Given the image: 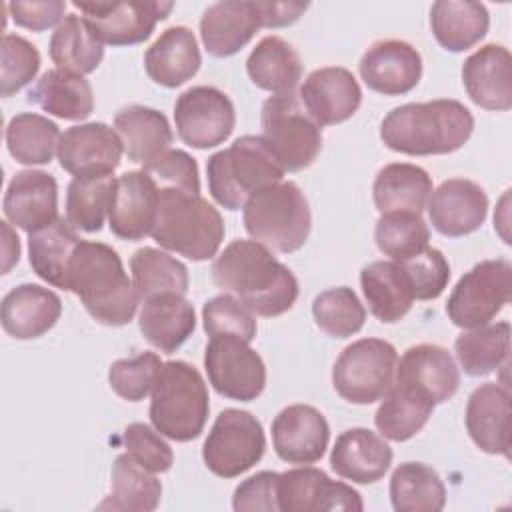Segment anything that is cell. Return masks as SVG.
Returning a JSON list of instances; mask_svg holds the SVG:
<instances>
[{
    "instance_id": "obj_1",
    "label": "cell",
    "mask_w": 512,
    "mask_h": 512,
    "mask_svg": "<svg viewBox=\"0 0 512 512\" xmlns=\"http://www.w3.org/2000/svg\"><path fill=\"white\" fill-rule=\"evenodd\" d=\"M212 280L252 314L274 318L298 298V280L268 246L256 240H232L212 262Z\"/></svg>"
},
{
    "instance_id": "obj_5",
    "label": "cell",
    "mask_w": 512,
    "mask_h": 512,
    "mask_svg": "<svg viewBox=\"0 0 512 512\" xmlns=\"http://www.w3.org/2000/svg\"><path fill=\"white\" fill-rule=\"evenodd\" d=\"M208 388L192 364L164 362L152 388L150 422L166 438L190 442L204 430L210 402Z\"/></svg>"
},
{
    "instance_id": "obj_20",
    "label": "cell",
    "mask_w": 512,
    "mask_h": 512,
    "mask_svg": "<svg viewBox=\"0 0 512 512\" xmlns=\"http://www.w3.org/2000/svg\"><path fill=\"white\" fill-rule=\"evenodd\" d=\"M428 218L436 232L460 238L476 232L488 214L484 188L468 178L444 180L428 200Z\"/></svg>"
},
{
    "instance_id": "obj_26",
    "label": "cell",
    "mask_w": 512,
    "mask_h": 512,
    "mask_svg": "<svg viewBox=\"0 0 512 512\" xmlns=\"http://www.w3.org/2000/svg\"><path fill=\"white\" fill-rule=\"evenodd\" d=\"M392 464V448L388 442L368 428L344 430L330 452V468L356 484H372L380 480Z\"/></svg>"
},
{
    "instance_id": "obj_16",
    "label": "cell",
    "mask_w": 512,
    "mask_h": 512,
    "mask_svg": "<svg viewBox=\"0 0 512 512\" xmlns=\"http://www.w3.org/2000/svg\"><path fill=\"white\" fill-rule=\"evenodd\" d=\"M58 162L74 176H104L120 166L122 140L104 122H88L64 130L58 142Z\"/></svg>"
},
{
    "instance_id": "obj_25",
    "label": "cell",
    "mask_w": 512,
    "mask_h": 512,
    "mask_svg": "<svg viewBox=\"0 0 512 512\" xmlns=\"http://www.w3.org/2000/svg\"><path fill=\"white\" fill-rule=\"evenodd\" d=\"M262 28L256 2H216L200 18V36L208 54L226 58L240 52Z\"/></svg>"
},
{
    "instance_id": "obj_33",
    "label": "cell",
    "mask_w": 512,
    "mask_h": 512,
    "mask_svg": "<svg viewBox=\"0 0 512 512\" xmlns=\"http://www.w3.org/2000/svg\"><path fill=\"white\" fill-rule=\"evenodd\" d=\"M434 406L436 404L422 390L394 378L374 414V424L384 438L404 442L426 426Z\"/></svg>"
},
{
    "instance_id": "obj_56",
    "label": "cell",
    "mask_w": 512,
    "mask_h": 512,
    "mask_svg": "<svg viewBox=\"0 0 512 512\" xmlns=\"http://www.w3.org/2000/svg\"><path fill=\"white\" fill-rule=\"evenodd\" d=\"M260 24L264 28H280L294 24L308 8L306 2H256Z\"/></svg>"
},
{
    "instance_id": "obj_2",
    "label": "cell",
    "mask_w": 512,
    "mask_h": 512,
    "mask_svg": "<svg viewBox=\"0 0 512 512\" xmlns=\"http://www.w3.org/2000/svg\"><path fill=\"white\" fill-rule=\"evenodd\" d=\"M474 116L458 100L408 102L390 110L380 124L382 142L400 154L434 156L460 150L472 136Z\"/></svg>"
},
{
    "instance_id": "obj_28",
    "label": "cell",
    "mask_w": 512,
    "mask_h": 512,
    "mask_svg": "<svg viewBox=\"0 0 512 512\" xmlns=\"http://www.w3.org/2000/svg\"><path fill=\"white\" fill-rule=\"evenodd\" d=\"M394 378L416 386L434 404L450 400L460 386V372L454 358L438 344L410 346L398 360Z\"/></svg>"
},
{
    "instance_id": "obj_47",
    "label": "cell",
    "mask_w": 512,
    "mask_h": 512,
    "mask_svg": "<svg viewBox=\"0 0 512 512\" xmlns=\"http://www.w3.org/2000/svg\"><path fill=\"white\" fill-rule=\"evenodd\" d=\"M374 240L384 256L404 260L428 248L430 230L416 212H388L378 218Z\"/></svg>"
},
{
    "instance_id": "obj_35",
    "label": "cell",
    "mask_w": 512,
    "mask_h": 512,
    "mask_svg": "<svg viewBox=\"0 0 512 512\" xmlns=\"http://www.w3.org/2000/svg\"><path fill=\"white\" fill-rule=\"evenodd\" d=\"M490 26L484 4L472 0H438L430 8V28L448 52H464L478 44Z\"/></svg>"
},
{
    "instance_id": "obj_48",
    "label": "cell",
    "mask_w": 512,
    "mask_h": 512,
    "mask_svg": "<svg viewBox=\"0 0 512 512\" xmlns=\"http://www.w3.org/2000/svg\"><path fill=\"white\" fill-rule=\"evenodd\" d=\"M162 360L156 352H140L132 358H120L112 362L108 370L110 388L128 402L144 400L158 378Z\"/></svg>"
},
{
    "instance_id": "obj_37",
    "label": "cell",
    "mask_w": 512,
    "mask_h": 512,
    "mask_svg": "<svg viewBox=\"0 0 512 512\" xmlns=\"http://www.w3.org/2000/svg\"><path fill=\"white\" fill-rule=\"evenodd\" d=\"M78 242L76 228L64 218H56L52 224L28 234V260L36 276L66 290L68 264Z\"/></svg>"
},
{
    "instance_id": "obj_52",
    "label": "cell",
    "mask_w": 512,
    "mask_h": 512,
    "mask_svg": "<svg viewBox=\"0 0 512 512\" xmlns=\"http://www.w3.org/2000/svg\"><path fill=\"white\" fill-rule=\"evenodd\" d=\"M124 448L126 452L146 470L158 474L168 472L174 464V452L170 444L162 438V434L150 428L144 422H132L126 426L124 434Z\"/></svg>"
},
{
    "instance_id": "obj_15",
    "label": "cell",
    "mask_w": 512,
    "mask_h": 512,
    "mask_svg": "<svg viewBox=\"0 0 512 512\" xmlns=\"http://www.w3.org/2000/svg\"><path fill=\"white\" fill-rule=\"evenodd\" d=\"M362 508L364 502L352 486L332 480L320 468L304 464L278 476V510L282 512H360Z\"/></svg>"
},
{
    "instance_id": "obj_23",
    "label": "cell",
    "mask_w": 512,
    "mask_h": 512,
    "mask_svg": "<svg viewBox=\"0 0 512 512\" xmlns=\"http://www.w3.org/2000/svg\"><path fill=\"white\" fill-rule=\"evenodd\" d=\"M510 390L500 382H484L468 396L466 430L486 454L510 458Z\"/></svg>"
},
{
    "instance_id": "obj_46",
    "label": "cell",
    "mask_w": 512,
    "mask_h": 512,
    "mask_svg": "<svg viewBox=\"0 0 512 512\" xmlns=\"http://www.w3.org/2000/svg\"><path fill=\"white\" fill-rule=\"evenodd\" d=\"M316 326L332 338H350L362 330L366 310L356 292L348 286H336L320 292L312 302Z\"/></svg>"
},
{
    "instance_id": "obj_24",
    "label": "cell",
    "mask_w": 512,
    "mask_h": 512,
    "mask_svg": "<svg viewBox=\"0 0 512 512\" xmlns=\"http://www.w3.org/2000/svg\"><path fill=\"white\" fill-rule=\"evenodd\" d=\"M462 84L470 100L486 110L512 108V56L500 44H486L462 64Z\"/></svg>"
},
{
    "instance_id": "obj_36",
    "label": "cell",
    "mask_w": 512,
    "mask_h": 512,
    "mask_svg": "<svg viewBox=\"0 0 512 512\" xmlns=\"http://www.w3.org/2000/svg\"><path fill=\"white\" fill-rule=\"evenodd\" d=\"M28 102L62 120H84L94 110V92L84 76L56 68L36 80Z\"/></svg>"
},
{
    "instance_id": "obj_44",
    "label": "cell",
    "mask_w": 512,
    "mask_h": 512,
    "mask_svg": "<svg viewBox=\"0 0 512 512\" xmlns=\"http://www.w3.org/2000/svg\"><path fill=\"white\" fill-rule=\"evenodd\" d=\"M132 284L138 298L144 302L156 294L188 292V268L158 248H138L130 258Z\"/></svg>"
},
{
    "instance_id": "obj_10",
    "label": "cell",
    "mask_w": 512,
    "mask_h": 512,
    "mask_svg": "<svg viewBox=\"0 0 512 512\" xmlns=\"http://www.w3.org/2000/svg\"><path fill=\"white\" fill-rule=\"evenodd\" d=\"M512 298V264L506 258L482 260L452 288L446 314L454 326L470 330L488 324Z\"/></svg>"
},
{
    "instance_id": "obj_9",
    "label": "cell",
    "mask_w": 512,
    "mask_h": 512,
    "mask_svg": "<svg viewBox=\"0 0 512 512\" xmlns=\"http://www.w3.org/2000/svg\"><path fill=\"white\" fill-rule=\"evenodd\" d=\"M396 348L382 338H360L348 344L334 362V390L350 404L380 400L394 382Z\"/></svg>"
},
{
    "instance_id": "obj_57",
    "label": "cell",
    "mask_w": 512,
    "mask_h": 512,
    "mask_svg": "<svg viewBox=\"0 0 512 512\" xmlns=\"http://www.w3.org/2000/svg\"><path fill=\"white\" fill-rule=\"evenodd\" d=\"M2 232H4V266H2V272H10L12 264L18 262L20 258V240L18 236L10 230L8 222H2Z\"/></svg>"
},
{
    "instance_id": "obj_12",
    "label": "cell",
    "mask_w": 512,
    "mask_h": 512,
    "mask_svg": "<svg viewBox=\"0 0 512 512\" xmlns=\"http://www.w3.org/2000/svg\"><path fill=\"white\" fill-rule=\"evenodd\" d=\"M204 368L212 388L224 398L252 402L264 392V360L240 336H210L204 352Z\"/></svg>"
},
{
    "instance_id": "obj_51",
    "label": "cell",
    "mask_w": 512,
    "mask_h": 512,
    "mask_svg": "<svg viewBox=\"0 0 512 512\" xmlns=\"http://www.w3.org/2000/svg\"><path fill=\"white\" fill-rule=\"evenodd\" d=\"M202 324L208 336L234 334L246 342H252L256 336L254 314L230 294H218L204 304Z\"/></svg>"
},
{
    "instance_id": "obj_3",
    "label": "cell",
    "mask_w": 512,
    "mask_h": 512,
    "mask_svg": "<svg viewBox=\"0 0 512 512\" xmlns=\"http://www.w3.org/2000/svg\"><path fill=\"white\" fill-rule=\"evenodd\" d=\"M66 290L104 326H126L138 308V294L118 252L102 242L80 240L66 274Z\"/></svg>"
},
{
    "instance_id": "obj_42",
    "label": "cell",
    "mask_w": 512,
    "mask_h": 512,
    "mask_svg": "<svg viewBox=\"0 0 512 512\" xmlns=\"http://www.w3.org/2000/svg\"><path fill=\"white\" fill-rule=\"evenodd\" d=\"M456 358L468 376H488L508 366L510 356V324L496 322L470 328L454 342Z\"/></svg>"
},
{
    "instance_id": "obj_53",
    "label": "cell",
    "mask_w": 512,
    "mask_h": 512,
    "mask_svg": "<svg viewBox=\"0 0 512 512\" xmlns=\"http://www.w3.org/2000/svg\"><path fill=\"white\" fill-rule=\"evenodd\" d=\"M148 172L158 186L180 188L194 194H200V176L196 160L184 150H168L154 162L142 168Z\"/></svg>"
},
{
    "instance_id": "obj_22",
    "label": "cell",
    "mask_w": 512,
    "mask_h": 512,
    "mask_svg": "<svg viewBox=\"0 0 512 512\" xmlns=\"http://www.w3.org/2000/svg\"><path fill=\"white\" fill-rule=\"evenodd\" d=\"M4 216L24 232L32 234L58 216V182L44 170H22L8 182L4 202Z\"/></svg>"
},
{
    "instance_id": "obj_31",
    "label": "cell",
    "mask_w": 512,
    "mask_h": 512,
    "mask_svg": "<svg viewBox=\"0 0 512 512\" xmlns=\"http://www.w3.org/2000/svg\"><path fill=\"white\" fill-rule=\"evenodd\" d=\"M114 130L118 132L128 160L136 164H150L170 150L174 140L168 118L148 106L130 104L116 112Z\"/></svg>"
},
{
    "instance_id": "obj_27",
    "label": "cell",
    "mask_w": 512,
    "mask_h": 512,
    "mask_svg": "<svg viewBox=\"0 0 512 512\" xmlns=\"http://www.w3.org/2000/svg\"><path fill=\"white\" fill-rule=\"evenodd\" d=\"M60 314V296L40 284H20L2 298V328L16 340L40 338Z\"/></svg>"
},
{
    "instance_id": "obj_34",
    "label": "cell",
    "mask_w": 512,
    "mask_h": 512,
    "mask_svg": "<svg viewBox=\"0 0 512 512\" xmlns=\"http://www.w3.org/2000/svg\"><path fill=\"white\" fill-rule=\"evenodd\" d=\"M432 194L430 174L408 162H392L378 170L372 198L380 214L416 212L420 214Z\"/></svg>"
},
{
    "instance_id": "obj_21",
    "label": "cell",
    "mask_w": 512,
    "mask_h": 512,
    "mask_svg": "<svg viewBox=\"0 0 512 512\" xmlns=\"http://www.w3.org/2000/svg\"><path fill=\"white\" fill-rule=\"evenodd\" d=\"M300 100L316 124L330 126L356 114L362 102V90L350 70L324 66L306 76L300 88Z\"/></svg>"
},
{
    "instance_id": "obj_19",
    "label": "cell",
    "mask_w": 512,
    "mask_h": 512,
    "mask_svg": "<svg viewBox=\"0 0 512 512\" xmlns=\"http://www.w3.org/2000/svg\"><path fill=\"white\" fill-rule=\"evenodd\" d=\"M364 84L384 96H400L416 88L422 78L420 52L404 40H378L360 58Z\"/></svg>"
},
{
    "instance_id": "obj_30",
    "label": "cell",
    "mask_w": 512,
    "mask_h": 512,
    "mask_svg": "<svg viewBox=\"0 0 512 512\" xmlns=\"http://www.w3.org/2000/svg\"><path fill=\"white\" fill-rule=\"evenodd\" d=\"M142 336L160 352H176L194 332L196 314L194 306L184 294L164 292L142 302L138 316Z\"/></svg>"
},
{
    "instance_id": "obj_54",
    "label": "cell",
    "mask_w": 512,
    "mask_h": 512,
    "mask_svg": "<svg viewBox=\"0 0 512 512\" xmlns=\"http://www.w3.org/2000/svg\"><path fill=\"white\" fill-rule=\"evenodd\" d=\"M278 472L262 470L244 482H240L232 496V508L236 512L244 510H278Z\"/></svg>"
},
{
    "instance_id": "obj_50",
    "label": "cell",
    "mask_w": 512,
    "mask_h": 512,
    "mask_svg": "<svg viewBox=\"0 0 512 512\" xmlns=\"http://www.w3.org/2000/svg\"><path fill=\"white\" fill-rule=\"evenodd\" d=\"M410 280L414 300L438 298L450 280V264L438 248H424L422 252L398 260Z\"/></svg>"
},
{
    "instance_id": "obj_4",
    "label": "cell",
    "mask_w": 512,
    "mask_h": 512,
    "mask_svg": "<svg viewBox=\"0 0 512 512\" xmlns=\"http://www.w3.org/2000/svg\"><path fill=\"white\" fill-rule=\"evenodd\" d=\"M158 188V216L150 234L154 242L194 262L216 256L224 240L220 212L200 194L168 186Z\"/></svg>"
},
{
    "instance_id": "obj_40",
    "label": "cell",
    "mask_w": 512,
    "mask_h": 512,
    "mask_svg": "<svg viewBox=\"0 0 512 512\" xmlns=\"http://www.w3.org/2000/svg\"><path fill=\"white\" fill-rule=\"evenodd\" d=\"M48 52L58 70L84 76L100 66L104 58V44L94 36L82 16L66 14L52 32Z\"/></svg>"
},
{
    "instance_id": "obj_6",
    "label": "cell",
    "mask_w": 512,
    "mask_h": 512,
    "mask_svg": "<svg viewBox=\"0 0 512 512\" xmlns=\"http://www.w3.org/2000/svg\"><path fill=\"white\" fill-rule=\"evenodd\" d=\"M208 190L226 210H240L258 190L282 182L284 168L262 136H240L206 162Z\"/></svg>"
},
{
    "instance_id": "obj_17",
    "label": "cell",
    "mask_w": 512,
    "mask_h": 512,
    "mask_svg": "<svg viewBox=\"0 0 512 512\" xmlns=\"http://www.w3.org/2000/svg\"><path fill=\"white\" fill-rule=\"evenodd\" d=\"M330 440V426L320 410L308 404L282 408L272 420V446L280 460L288 464L318 462Z\"/></svg>"
},
{
    "instance_id": "obj_13",
    "label": "cell",
    "mask_w": 512,
    "mask_h": 512,
    "mask_svg": "<svg viewBox=\"0 0 512 512\" xmlns=\"http://www.w3.org/2000/svg\"><path fill=\"white\" fill-rule=\"evenodd\" d=\"M174 122L184 144L206 150L230 138L236 124V110L220 88L192 86L176 98Z\"/></svg>"
},
{
    "instance_id": "obj_43",
    "label": "cell",
    "mask_w": 512,
    "mask_h": 512,
    "mask_svg": "<svg viewBox=\"0 0 512 512\" xmlns=\"http://www.w3.org/2000/svg\"><path fill=\"white\" fill-rule=\"evenodd\" d=\"M116 178L104 176H74L66 190V220L82 232L94 234L110 212Z\"/></svg>"
},
{
    "instance_id": "obj_55",
    "label": "cell",
    "mask_w": 512,
    "mask_h": 512,
    "mask_svg": "<svg viewBox=\"0 0 512 512\" xmlns=\"http://www.w3.org/2000/svg\"><path fill=\"white\" fill-rule=\"evenodd\" d=\"M10 10V16L16 26L28 28L32 32L48 30L56 24H60L66 16V2L62 0H42V2H20L12 0L6 4Z\"/></svg>"
},
{
    "instance_id": "obj_49",
    "label": "cell",
    "mask_w": 512,
    "mask_h": 512,
    "mask_svg": "<svg viewBox=\"0 0 512 512\" xmlns=\"http://www.w3.org/2000/svg\"><path fill=\"white\" fill-rule=\"evenodd\" d=\"M40 70L38 48L18 34H4L0 50V94L4 98L16 94L30 84Z\"/></svg>"
},
{
    "instance_id": "obj_41",
    "label": "cell",
    "mask_w": 512,
    "mask_h": 512,
    "mask_svg": "<svg viewBox=\"0 0 512 512\" xmlns=\"http://www.w3.org/2000/svg\"><path fill=\"white\" fill-rule=\"evenodd\" d=\"M390 500L396 512H438L446 504V488L432 466L402 462L390 478Z\"/></svg>"
},
{
    "instance_id": "obj_38",
    "label": "cell",
    "mask_w": 512,
    "mask_h": 512,
    "mask_svg": "<svg viewBox=\"0 0 512 512\" xmlns=\"http://www.w3.org/2000/svg\"><path fill=\"white\" fill-rule=\"evenodd\" d=\"M250 80L268 92H292L302 78V60L296 48L280 36H264L246 60Z\"/></svg>"
},
{
    "instance_id": "obj_29",
    "label": "cell",
    "mask_w": 512,
    "mask_h": 512,
    "mask_svg": "<svg viewBox=\"0 0 512 512\" xmlns=\"http://www.w3.org/2000/svg\"><path fill=\"white\" fill-rule=\"evenodd\" d=\"M202 56L196 36L186 26L166 28L146 50V74L160 86L176 88L196 76Z\"/></svg>"
},
{
    "instance_id": "obj_7",
    "label": "cell",
    "mask_w": 512,
    "mask_h": 512,
    "mask_svg": "<svg viewBox=\"0 0 512 512\" xmlns=\"http://www.w3.org/2000/svg\"><path fill=\"white\" fill-rule=\"evenodd\" d=\"M246 232L276 252H296L308 240L312 214L298 184L278 182L258 190L242 208Z\"/></svg>"
},
{
    "instance_id": "obj_14",
    "label": "cell",
    "mask_w": 512,
    "mask_h": 512,
    "mask_svg": "<svg viewBox=\"0 0 512 512\" xmlns=\"http://www.w3.org/2000/svg\"><path fill=\"white\" fill-rule=\"evenodd\" d=\"M102 44L132 46L150 38L156 24L174 8L162 0L128 2H74Z\"/></svg>"
},
{
    "instance_id": "obj_45",
    "label": "cell",
    "mask_w": 512,
    "mask_h": 512,
    "mask_svg": "<svg viewBox=\"0 0 512 512\" xmlns=\"http://www.w3.org/2000/svg\"><path fill=\"white\" fill-rule=\"evenodd\" d=\"M60 130L56 122L34 112H20L6 126V146L10 156L26 166L48 164L58 150Z\"/></svg>"
},
{
    "instance_id": "obj_39",
    "label": "cell",
    "mask_w": 512,
    "mask_h": 512,
    "mask_svg": "<svg viewBox=\"0 0 512 512\" xmlns=\"http://www.w3.org/2000/svg\"><path fill=\"white\" fill-rule=\"evenodd\" d=\"M162 496V484L154 472L142 468L128 452L116 456L112 464L110 494L98 504L100 510H156Z\"/></svg>"
},
{
    "instance_id": "obj_8",
    "label": "cell",
    "mask_w": 512,
    "mask_h": 512,
    "mask_svg": "<svg viewBox=\"0 0 512 512\" xmlns=\"http://www.w3.org/2000/svg\"><path fill=\"white\" fill-rule=\"evenodd\" d=\"M262 140L272 150L284 172L308 168L322 150V128L306 112L294 92L274 94L260 112Z\"/></svg>"
},
{
    "instance_id": "obj_18",
    "label": "cell",
    "mask_w": 512,
    "mask_h": 512,
    "mask_svg": "<svg viewBox=\"0 0 512 512\" xmlns=\"http://www.w3.org/2000/svg\"><path fill=\"white\" fill-rule=\"evenodd\" d=\"M158 194L156 180L144 170H130L116 178L108 212L112 234L130 242L152 234L158 216Z\"/></svg>"
},
{
    "instance_id": "obj_11",
    "label": "cell",
    "mask_w": 512,
    "mask_h": 512,
    "mask_svg": "<svg viewBox=\"0 0 512 512\" xmlns=\"http://www.w3.org/2000/svg\"><path fill=\"white\" fill-rule=\"evenodd\" d=\"M266 450L262 424L246 410H222L202 446L206 468L220 478H236L260 462Z\"/></svg>"
},
{
    "instance_id": "obj_32",
    "label": "cell",
    "mask_w": 512,
    "mask_h": 512,
    "mask_svg": "<svg viewBox=\"0 0 512 512\" xmlns=\"http://www.w3.org/2000/svg\"><path fill=\"white\" fill-rule=\"evenodd\" d=\"M360 286L370 312L384 324L402 320L412 308V286L398 260H376L364 266Z\"/></svg>"
}]
</instances>
